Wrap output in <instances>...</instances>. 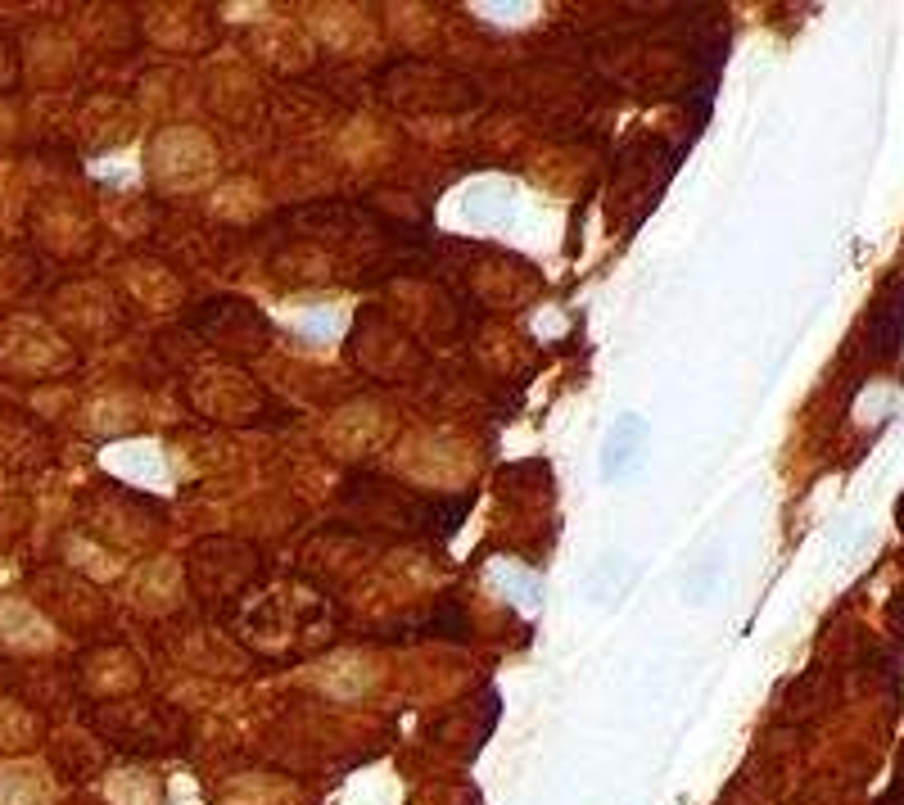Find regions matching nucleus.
I'll use <instances>...</instances> for the list:
<instances>
[{
  "label": "nucleus",
  "instance_id": "1",
  "mask_svg": "<svg viewBox=\"0 0 904 805\" xmlns=\"http://www.w3.org/2000/svg\"><path fill=\"white\" fill-rule=\"evenodd\" d=\"M904 345V276H895L891 286L878 295L864 321V353L869 362H891Z\"/></svg>",
  "mask_w": 904,
  "mask_h": 805
},
{
  "label": "nucleus",
  "instance_id": "2",
  "mask_svg": "<svg viewBox=\"0 0 904 805\" xmlns=\"http://www.w3.org/2000/svg\"><path fill=\"white\" fill-rule=\"evenodd\" d=\"M642 435H647V425H642L638 416H620V421H615V431H610V439H606V448H602V470H606V476H620V470L638 457Z\"/></svg>",
  "mask_w": 904,
  "mask_h": 805
},
{
  "label": "nucleus",
  "instance_id": "3",
  "mask_svg": "<svg viewBox=\"0 0 904 805\" xmlns=\"http://www.w3.org/2000/svg\"><path fill=\"white\" fill-rule=\"evenodd\" d=\"M886 621H891V629H895V634H904V589L891 597V606H886Z\"/></svg>",
  "mask_w": 904,
  "mask_h": 805
},
{
  "label": "nucleus",
  "instance_id": "4",
  "mask_svg": "<svg viewBox=\"0 0 904 805\" xmlns=\"http://www.w3.org/2000/svg\"><path fill=\"white\" fill-rule=\"evenodd\" d=\"M882 805H904V783H900V787H895V792H891Z\"/></svg>",
  "mask_w": 904,
  "mask_h": 805
},
{
  "label": "nucleus",
  "instance_id": "5",
  "mask_svg": "<svg viewBox=\"0 0 904 805\" xmlns=\"http://www.w3.org/2000/svg\"><path fill=\"white\" fill-rule=\"evenodd\" d=\"M895 516H900V530H904V498L895 502Z\"/></svg>",
  "mask_w": 904,
  "mask_h": 805
}]
</instances>
